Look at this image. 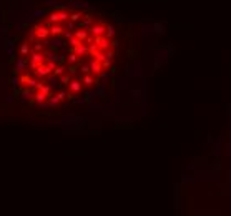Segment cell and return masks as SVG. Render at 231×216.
I'll use <instances>...</instances> for the list:
<instances>
[{"instance_id": "obj_1", "label": "cell", "mask_w": 231, "mask_h": 216, "mask_svg": "<svg viewBox=\"0 0 231 216\" xmlns=\"http://www.w3.org/2000/svg\"><path fill=\"white\" fill-rule=\"evenodd\" d=\"M115 48L106 20L85 10H55L34 27L25 43L22 85L40 105L68 103L100 83Z\"/></svg>"}]
</instances>
